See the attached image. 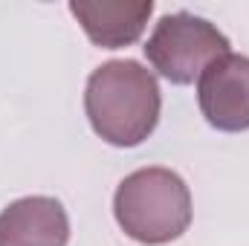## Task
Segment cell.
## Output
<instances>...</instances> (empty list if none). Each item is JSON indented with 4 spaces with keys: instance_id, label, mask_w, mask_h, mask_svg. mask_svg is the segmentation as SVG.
<instances>
[{
    "instance_id": "cell-1",
    "label": "cell",
    "mask_w": 249,
    "mask_h": 246,
    "mask_svg": "<svg viewBox=\"0 0 249 246\" xmlns=\"http://www.w3.org/2000/svg\"><path fill=\"white\" fill-rule=\"evenodd\" d=\"M160 84L139 61H107L87 78L84 113L96 136L113 148L142 145L160 122Z\"/></svg>"
},
{
    "instance_id": "cell-2",
    "label": "cell",
    "mask_w": 249,
    "mask_h": 246,
    "mask_svg": "<svg viewBox=\"0 0 249 246\" xmlns=\"http://www.w3.org/2000/svg\"><path fill=\"white\" fill-rule=\"evenodd\" d=\"M113 214L119 229L136 244H171L191 226V191L171 168H139L119 183Z\"/></svg>"
},
{
    "instance_id": "cell-3",
    "label": "cell",
    "mask_w": 249,
    "mask_h": 246,
    "mask_svg": "<svg viewBox=\"0 0 249 246\" xmlns=\"http://www.w3.org/2000/svg\"><path fill=\"white\" fill-rule=\"evenodd\" d=\"M142 50L162 78L171 84H191L209 64L229 53V38L206 18L174 12L160 18Z\"/></svg>"
},
{
    "instance_id": "cell-4",
    "label": "cell",
    "mask_w": 249,
    "mask_h": 246,
    "mask_svg": "<svg viewBox=\"0 0 249 246\" xmlns=\"http://www.w3.org/2000/svg\"><path fill=\"white\" fill-rule=\"evenodd\" d=\"M197 105L206 122L223 133L249 130V58L226 53L197 78Z\"/></svg>"
},
{
    "instance_id": "cell-5",
    "label": "cell",
    "mask_w": 249,
    "mask_h": 246,
    "mask_svg": "<svg viewBox=\"0 0 249 246\" xmlns=\"http://www.w3.org/2000/svg\"><path fill=\"white\" fill-rule=\"evenodd\" d=\"M70 217L55 197H20L0 211V246H67Z\"/></svg>"
},
{
    "instance_id": "cell-6",
    "label": "cell",
    "mask_w": 249,
    "mask_h": 246,
    "mask_svg": "<svg viewBox=\"0 0 249 246\" xmlns=\"http://www.w3.org/2000/svg\"><path fill=\"white\" fill-rule=\"evenodd\" d=\"M72 18L102 50H119L139 41L154 12L151 0H72Z\"/></svg>"
}]
</instances>
